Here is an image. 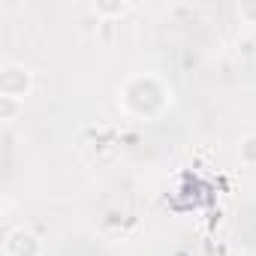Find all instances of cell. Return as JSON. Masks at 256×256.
Returning <instances> with one entry per match:
<instances>
[{
    "label": "cell",
    "instance_id": "obj_2",
    "mask_svg": "<svg viewBox=\"0 0 256 256\" xmlns=\"http://www.w3.org/2000/svg\"><path fill=\"white\" fill-rule=\"evenodd\" d=\"M4 256H42V241L30 229L18 226L4 238Z\"/></svg>",
    "mask_w": 256,
    "mask_h": 256
},
{
    "label": "cell",
    "instance_id": "obj_4",
    "mask_svg": "<svg viewBox=\"0 0 256 256\" xmlns=\"http://www.w3.org/2000/svg\"><path fill=\"white\" fill-rule=\"evenodd\" d=\"M24 112V100H16V96H0V120L4 124H12L18 120V114Z\"/></svg>",
    "mask_w": 256,
    "mask_h": 256
},
{
    "label": "cell",
    "instance_id": "obj_1",
    "mask_svg": "<svg viewBox=\"0 0 256 256\" xmlns=\"http://www.w3.org/2000/svg\"><path fill=\"white\" fill-rule=\"evenodd\" d=\"M34 90V72L24 64H4L0 66V96L24 100Z\"/></svg>",
    "mask_w": 256,
    "mask_h": 256
},
{
    "label": "cell",
    "instance_id": "obj_5",
    "mask_svg": "<svg viewBox=\"0 0 256 256\" xmlns=\"http://www.w3.org/2000/svg\"><path fill=\"white\" fill-rule=\"evenodd\" d=\"M238 157H241V163H244V166L256 169V133L241 136V142H238Z\"/></svg>",
    "mask_w": 256,
    "mask_h": 256
},
{
    "label": "cell",
    "instance_id": "obj_7",
    "mask_svg": "<svg viewBox=\"0 0 256 256\" xmlns=\"http://www.w3.org/2000/svg\"><path fill=\"white\" fill-rule=\"evenodd\" d=\"M238 54H241V58H256V36L238 40Z\"/></svg>",
    "mask_w": 256,
    "mask_h": 256
},
{
    "label": "cell",
    "instance_id": "obj_6",
    "mask_svg": "<svg viewBox=\"0 0 256 256\" xmlns=\"http://www.w3.org/2000/svg\"><path fill=\"white\" fill-rule=\"evenodd\" d=\"M238 18L244 22V24H250L253 30H256V4H238Z\"/></svg>",
    "mask_w": 256,
    "mask_h": 256
},
{
    "label": "cell",
    "instance_id": "obj_3",
    "mask_svg": "<svg viewBox=\"0 0 256 256\" xmlns=\"http://www.w3.org/2000/svg\"><path fill=\"white\" fill-rule=\"evenodd\" d=\"M130 10H133V4H126V0H94L90 4V12L100 24H114Z\"/></svg>",
    "mask_w": 256,
    "mask_h": 256
}]
</instances>
